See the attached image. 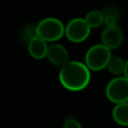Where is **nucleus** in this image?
<instances>
[{
	"label": "nucleus",
	"instance_id": "1",
	"mask_svg": "<svg viewBox=\"0 0 128 128\" xmlns=\"http://www.w3.org/2000/svg\"><path fill=\"white\" fill-rule=\"evenodd\" d=\"M91 79L89 68L80 61H69L61 67L59 81L70 91H80L87 87Z\"/></svg>",
	"mask_w": 128,
	"mask_h": 128
},
{
	"label": "nucleus",
	"instance_id": "2",
	"mask_svg": "<svg viewBox=\"0 0 128 128\" xmlns=\"http://www.w3.org/2000/svg\"><path fill=\"white\" fill-rule=\"evenodd\" d=\"M37 36L46 42H55L65 34L63 23L55 17H47L42 19L37 25Z\"/></svg>",
	"mask_w": 128,
	"mask_h": 128
},
{
	"label": "nucleus",
	"instance_id": "3",
	"mask_svg": "<svg viewBox=\"0 0 128 128\" xmlns=\"http://www.w3.org/2000/svg\"><path fill=\"white\" fill-rule=\"evenodd\" d=\"M111 50L103 44H95L91 46L85 55V65L89 70L99 71L107 67L111 58Z\"/></svg>",
	"mask_w": 128,
	"mask_h": 128
},
{
	"label": "nucleus",
	"instance_id": "4",
	"mask_svg": "<svg viewBox=\"0 0 128 128\" xmlns=\"http://www.w3.org/2000/svg\"><path fill=\"white\" fill-rule=\"evenodd\" d=\"M105 94L107 99L115 104L128 102V79L125 76L112 79L106 86Z\"/></svg>",
	"mask_w": 128,
	"mask_h": 128
},
{
	"label": "nucleus",
	"instance_id": "5",
	"mask_svg": "<svg viewBox=\"0 0 128 128\" xmlns=\"http://www.w3.org/2000/svg\"><path fill=\"white\" fill-rule=\"evenodd\" d=\"M91 28L87 24L84 18H74L68 22L65 27V35L73 43H80L85 41L89 34Z\"/></svg>",
	"mask_w": 128,
	"mask_h": 128
},
{
	"label": "nucleus",
	"instance_id": "6",
	"mask_svg": "<svg viewBox=\"0 0 128 128\" xmlns=\"http://www.w3.org/2000/svg\"><path fill=\"white\" fill-rule=\"evenodd\" d=\"M101 40L104 46H106L110 50H113L119 48L122 45L124 40V35L122 30L117 25L105 27L101 35Z\"/></svg>",
	"mask_w": 128,
	"mask_h": 128
},
{
	"label": "nucleus",
	"instance_id": "7",
	"mask_svg": "<svg viewBox=\"0 0 128 128\" xmlns=\"http://www.w3.org/2000/svg\"><path fill=\"white\" fill-rule=\"evenodd\" d=\"M46 57L49 60V62L55 66L62 67L69 62V53L67 49L63 45L57 43L48 46Z\"/></svg>",
	"mask_w": 128,
	"mask_h": 128
},
{
	"label": "nucleus",
	"instance_id": "8",
	"mask_svg": "<svg viewBox=\"0 0 128 128\" xmlns=\"http://www.w3.org/2000/svg\"><path fill=\"white\" fill-rule=\"evenodd\" d=\"M27 49L32 58L40 60L46 57L48 51V45L45 40H43L39 36H35L27 44Z\"/></svg>",
	"mask_w": 128,
	"mask_h": 128
},
{
	"label": "nucleus",
	"instance_id": "9",
	"mask_svg": "<svg viewBox=\"0 0 128 128\" xmlns=\"http://www.w3.org/2000/svg\"><path fill=\"white\" fill-rule=\"evenodd\" d=\"M112 117L117 124L128 126V102L116 104L112 110Z\"/></svg>",
	"mask_w": 128,
	"mask_h": 128
},
{
	"label": "nucleus",
	"instance_id": "10",
	"mask_svg": "<svg viewBox=\"0 0 128 128\" xmlns=\"http://www.w3.org/2000/svg\"><path fill=\"white\" fill-rule=\"evenodd\" d=\"M103 16H104V25L105 27H110V26H116L117 22L120 17V12L117 7L114 6H109L106 7L104 11H102Z\"/></svg>",
	"mask_w": 128,
	"mask_h": 128
},
{
	"label": "nucleus",
	"instance_id": "11",
	"mask_svg": "<svg viewBox=\"0 0 128 128\" xmlns=\"http://www.w3.org/2000/svg\"><path fill=\"white\" fill-rule=\"evenodd\" d=\"M108 71L113 74V75H121L122 73H124V69H125V61L120 57V56H116V55H112L107 67Z\"/></svg>",
	"mask_w": 128,
	"mask_h": 128
},
{
	"label": "nucleus",
	"instance_id": "12",
	"mask_svg": "<svg viewBox=\"0 0 128 128\" xmlns=\"http://www.w3.org/2000/svg\"><path fill=\"white\" fill-rule=\"evenodd\" d=\"M85 21L90 28H97L104 23V16L100 10H91L85 16Z\"/></svg>",
	"mask_w": 128,
	"mask_h": 128
},
{
	"label": "nucleus",
	"instance_id": "13",
	"mask_svg": "<svg viewBox=\"0 0 128 128\" xmlns=\"http://www.w3.org/2000/svg\"><path fill=\"white\" fill-rule=\"evenodd\" d=\"M35 36H37V30H36V26L35 25H28L26 26L22 32L20 33V41L23 44H28L30 42V40L32 38H34Z\"/></svg>",
	"mask_w": 128,
	"mask_h": 128
},
{
	"label": "nucleus",
	"instance_id": "14",
	"mask_svg": "<svg viewBox=\"0 0 128 128\" xmlns=\"http://www.w3.org/2000/svg\"><path fill=\"white\" fill-rule=\"evenodd\" d=\"M62 128H82V126H81L79 121H77L76 119L70 118V119H67L64 122Z\"/></svg>",
	"mask_w": 128,
	"mask_h": 128
},
{
	"label": "nucleus",
	"instance_id": "15",
	"mask_svg": "<svg viewBox=\"0 0 128 128\" xmlns=\"http://www.w3.org/2000/svg\"><path fill=\"white\" fill-rule=\"evenodd\" d=\"M124 76L128 79V60L127 61H125V69H124Z\"/></svg>",
	"mask_w": 128,
	"mask_h": 128
}]
</instances>
